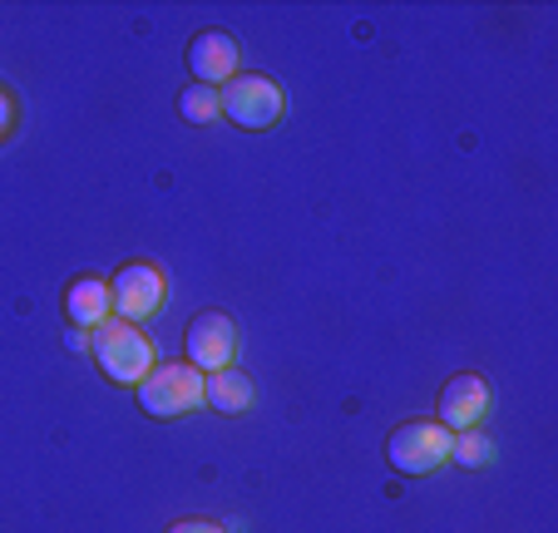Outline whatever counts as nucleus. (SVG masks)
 Segmentation results:
<instances>
[{
    "label": "nucleus",
    "mask_w": 558,
    "mask_h": 533,
    "mask_svg": "<svg viewBox=\"0 0 558 533\" xmlns=\"http://www.w3.org/2000/svg\"><path fill=\"white\" fill-rule=\"evenodd\" d=\"M218 109L238 129H272L287 114V95L282 84L267 80V74H232L218 89Z\"/></svg>",
    "instance_id": "nucleus-3"
},
{
    "label": "nucleus",
    "mask_w": 558,
    "mask_h": 533,
    "mask_svg": "<svg viewBox=\"0 0 558 533\" xmlns=\"http://www.w3.org/2000/svg\"><path fill=\"white\" fill-rule=\"evenodd\" d=\"M238 64H243V50H238V40L222 31H203L193 35L189 45V70H193V84H208V89H222V84L238 74Z\"/></svg>",
    "instance_id": "nucleus-8"
},
{
    "label": "nucleus",
    "mask_w": 558,
    "mask_h": 533,
    "mask_svg": "<svg viewBox=\"0 0 558 533\" xmlns=\"http://www.w3.org/2000/svg\"><path fill=\"white\" fill-rule=\"evenodd\" d=\"M11 119H15V105H11V95H5V89H0V134H5V129H11Z\"/></svg>",
    "instance_id": "nucleus-15"
},
{
    "label": "nucleus",
    "mask_w": 558,
    "mask_h": 533,
    "mask_svg": "<svg viewBox=\"0 0 558 533\" xmlns=\"http://www.w3.org/2000/svg\"><path fill=\"white\" fill-rule=\"evenodd\" d=\"M450 429L440 420H411V425L390 429L386 439V460L401 474H435L440 464H450Z\"/></svg>",
    "instance_id": "nucleus-4"
},
{
    "label": "nucleus",
    "mask_w": 558,
    "mask_h": 533,
    "mask_svg": "<svg viewBox=\"0 0 558 533\" xmlns=\"http://www.w3.org/2000/svg\"><path fill=\"white\" fill-rule=\"evenodd\" d=\"M134 396H138V410H144V415L183 420L208 400V376H203L198 366H189V361H163V366H154L144 380H138Z\"/></svg>",
    "instance_id": "nucleus-1"
},
{
    "label": "nucleus",
    "mask_w": 558,
    "mask_h": 533,
    "mask_svg": "<svg viewBox=\"0 0 558 533\" xmlns=\"http://www.w3.org/2000/svg\"><path fill=\"white\" fill-rule=\"evenodd\" d=\"M89 351H95L99 371H105L114 386H138V380L154 371V346H148V336L138 331L134 322H119V316H109L105 326L89 331Z\"/></svg>",
    "instance_id": "nucleus-2"
},
{
    "label": "nucleus",
    "mask_w": 558,
    "mask_h": 533,
    "mask_svg": "<svg viewBox=\"0 0 558 533\" xmlns=\"http://www.w3.org/2000/svg\"><path fill=\"white\" fill-rule=\"evenodd\" d=\"M64 351H89V336L80 331V326H70V331H64Z\"/></svg>",
    "instance_id": "nucleus-14"
},
{
    "label": "nucleus",
    "mask_w": 558,
    "mask_h": 533,
    "mask_svg": "<svg viewBox=\"0 0 558 533\" xmlns=\"http://www.w3.org/2000/svg\"><path fill=\"white\" fill-rule=\"evenodd\" d=\"M64 316H70V326H80V331L105 326L109 316H114L109 282H99V277H74V282L64 287Z\"/></svg>",
    "instance_id": "nucleus-9"
},
{
    "label": "nucleus",
    "mask_w": 558,
    "mask_h": 533,
    "mask_svg": "<svg viewBox=\"0 0 558 533\" xmlns=\"http://www.w3.org/2000/svg\"><path fill=\"white\" fill-rule=\"evenodd\" d=\"M450 460L464 464V470H485V464H495V439L485 429H460L450 439Z\"/></svg>",
    "instance_id": "nucleus-11"
},
{
    "label": "nucleus",
    "mask_w": 558,
    "mask_h": 533,
    "mask_svg": "<svg viewBox=\"0 0 558 533\" xmlns=\"http://www.w3.org/2000/svg\"><path fill=\"white\" fill-rule=\"evenodd\" d=\"M169 533H228L222 523H213V519H183V523H173Z\"/></svg>",
    "instance_id": "nucleus-13"
},
{
    "label": "nucleus",
    "mask_w": 558,
    "mask_h": 533,
    "mask_svg": "<svg viewBox=\"0 0 558 533\" xmlns=\"http://www.w3.org/2000/svg\"><path fill=\"white\" fill-rule=\"evenodd\" d=\"M208 405L218 410V415H243V410L253 405V380H247L238 366L213 371L208 376Z\"/></svg>",
    "instance_id": "nucleus-10"
},
{
    "label": "nucleus",
    "mask_w": 558,
    "mask_h": 533,
    "mask_svg": "<svg viewBox=\"0 0 558 533\" xmlns=\"http://www.w3.org/2000/svg\"><path fill=\"white\" fill-rule=\"evenodd\" d=\"M489 415V380L474 376V371H464V376H454L450 386L440 390V425L450 429V435H460V429H480Z\"/></svg>",
    "instance_id": "nucleus-7"
},
{
    "label": "nucleus",
    "mask_w": 558,
    "mask_h": 533,
    "mask_svg": "<svg viewBox=\"0 0 558 533\" xmlns=\"http://www.w3.org/2000/svg\"><path fill=\"white\" fill-rule=\"evenodd\" d=\"M179 114L189 119V124H208V119H218V89H208V84H189L179 95Z\"/></svg>",
    "instance_id": "nucleus-12"
},
{
    "label": "nucleus",
    "mask_w": 558,
    "mask_h": 533,
    "mask_svg": "<svg viewBox=\"0 0 558 533\" xmlns=\"http://www.w3.org/2000/svg\"><path fill=\"white\" fill-rule=\"evenodd\" d=\"M109 296H114V316L119 322H148V316L163 306V296H169V282H163V272H158L154 262H129V267H119L114 282H109Z\"/></svg>",
    "instance_id": "nucleus-6"
},
{
    "label": "nucleus",
    "mask_w": 558,
    "mask_h": 533,
    "mask_svg": "<svg viewBox=\"0 0 558 533\" xmlns=\"http://www.w3.org/2000/svg\"><path fill=\"white\" fill-rule=\"evenodd\" d=\"M232 355H238V322L222 312H198L189 322V331H183V361L189 366H198L203 376H213V371H228Z\"/></svg>",
    "instance_id": "nucleus-5"
}]
</instances>
